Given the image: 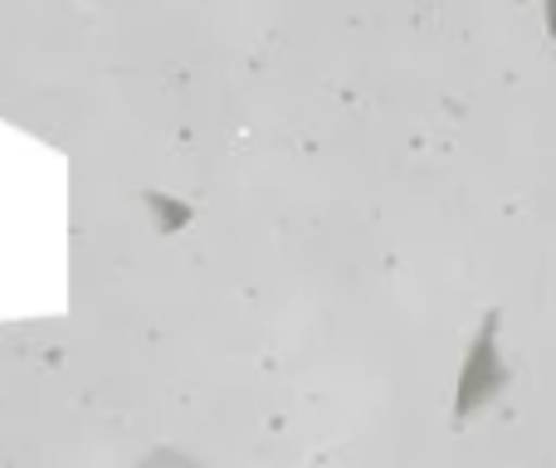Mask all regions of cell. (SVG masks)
Wrapping results in <instances>:
<instances>
[{
  "label": "cell",
  "instance_id": "1",
  "mask_svg": "<svg viewBox=\"0 0 556 468\" xmlns=\"http://www.w3.org/2000/svg\"><path fill=\"white\" fill-rule=\"evenodd\" d=\"M552 29H556V0H552Z\"/></svg>",
  "mask_w": 556,
  "mask_h": 468
}]
</instances>
